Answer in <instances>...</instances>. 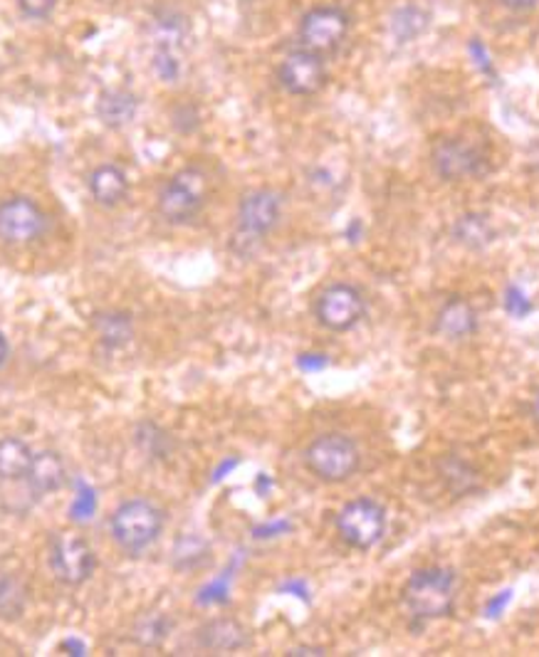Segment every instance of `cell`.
<instances>
[{"mask_svg":"<svg viewBox=\"0 0 539 657\" xmlns=\"http://www.w3.org/2000/svg\"><path fill=\"white\" fill-rule=\"evenodd\" d=\"M458 578L450 568H420L404 586V603L414 618L436 621L453 613Z\"/></svg>","mask_w":539,"mask_h":657,"instance_id":"cell-1","label":"cell"},{"mask_svg":"<svg viewBox=\"0 0 539 657\" xmlns=\"http://www.w3.org/2000/svg\"><path fill=\"white\" fill-rule=\"evenodd\" d=\"M112 539L124 552L139 554L164 532V512L149 499H130L112 514Z\"/></svg>","mask_w":539,"mask_h":657,"instance_id":"cell-2","label":"cell"},{"mask_svg":"<svg viewBox=\"0 0 539 657\" xmlns=\"http://www.w3.org/2000/svg\"><path fill=\"white\" fill-rule=\"evenodd\" d=\"M359 448L341 433H325L312 440L305 450V465L322 483H347L359 469Z\"/></svg>","mask_w":539,"mask_h":657,"instance_id":"cell-3","label":"cell"},{"mask_svg":"<svg viewBox=\"0 0 539 657\" xmlns=\"http://www.w3.org/2000/svg\"><path fill=\"white\" fill-rule=\"evenodd\" d=\"M209 199V179L201 169L189 166L173 173L159 195V213L173 225L191 223Z\"/></svg>","mask_w":539,"mask_h":657,"instance_id":"cell-4","label":"cell"},{"mask_svg":"<svg viewBox=\"0 0 539 657\" xmlns=\"http://www.w3.org/2000/svg\"><path fill=\"white\" fill-rule=\"evenodd\" d=\"M337 532L349 546L367 548L377 546L386 532V512L384 507L369 497L351 499L337 514Z\"/></svg>","mask_w":539,"mask_h":657,"instance_id":"cell-5","label":"cell"},{"mask_svg":"<svg viewBox=\"0 0 539 657\" xmlns=\"http://www.w3.org/2000/svg\"><path fill=\"white\" fill-rule=\"evenodd\" d=\"M349 15L337 5H319L302 15L300 45L310 53L325 55L337 50L349 35Z\"/></svg>","mask_w":539,"mask_h":657,"instance_id":"cell-6","label":"cell"},{"mask_svg":"<svg viewBox=\"0 0 539 657\" xmlns=\"http://www.w3.org/2000/svg\"><path fill=\"white\" fill-rule=\"evenodd\" d=\"M50 568L60 584L82 586L94 574L97 556L92 546L87 544V539L60 532L50 544Z\"/></svg>","mask_w":539,"mask_h":657,"instance_id":"cell-7","label":"cell"},{"mask_svg":"<svg viewBox=\"0 0 539 657\" xmlns=\"http://www.w3.org/2000/svg\"><path fill=\"white\" fill-rule=\"evenodd\" d=\"M367 311L364 297L351 284L337 282L322 290L315 304L317 321L329 331H349L355 329Z\"/></svg>","mask_w":539,"mask_h":657,"instance_id":"cell-8","label":"cell"},{"mask_svg":"<svg viewBox=\"0 0 539 657\" xmlns=\"http://www.w3.org/2000/svg\"><path fill=\"white\" fill-rule=\"evenodd\" d=\"M47 218L35 201L13 195L0 203V240L8 245H27L43 238Z\"/></svg>","mask_w":539,"mask_h":657,"instance_id":"cell-9","label":"cell"},{"mask_svg":"<svg viewBox=\"0 0 539 657\" xmlns=\"http://www.w3.org/2000/svg\"><path fill=\"white\" fill-rule=\"evenodd\" d=\"M282 213L280 193L260 189L245 195L238 208V240L258 242L276 228Z\"/></svg>","mask_w":539,"mask_h":657,"instance_id":"cell-10","label":"cell"},{"mask_svg":"<svg viewBox=\"0 0 539 657\" xmlns=\"http://www.w3.org/2000/svg\"><path fill=\"white\" fill-rule=\"evenodd\" d=\"M278 77L280 84L285 87L290 94L312 97L327 84V67L325 60H322V55L300 47V50L290 53L285 60H282Z\"/></svg>","mask_w":539,"mask_h":657,"instance_id":"cell-11","label":"cell"},{"mask_svg":"<svg viewBox=\"0 0 539 657\" xmlns=\"http://www.w3.org/2000/svg\"><path fill=\"white\" fill-rule=\"evenodd\" d=\"M430 161H434V171L443 181H463L470 179V175L480 173L483 156H480L475 146H470L468 141L446 139L436 144L434 154H430Z\"/></svg>","mask_w":539,"mask_h":657,"instance_id":"cell-12","label":"cell"},{"mask_svg":"<svg viewBox=\"0 0 539 657\" xmlns=\"http://www.w3.org/2000/svg\"><path fill=\"white\" fill-rule=\"evenodd\" d=\"M436 331L448 341L470 339L478 331V314L465 299H448L436 317Z\"/></svg>","mask_w":539,"mask_h":657,"instance_id":"cell-13","label":"cell"},{"mask_svg":"<svg viewBox=\"0 0 539 657\" xmlns=\"http://www.w3.org/2000/svg\"><path fill=\"white\" fill-rule=\"evenodd\" d=\"M199 643L205 650L235 653L250 645V635L233 618H215V621H209L199 631Z\"/></svg>","mask_w":539,"mask_h":657,"instance_id":"cell-14","label":"cell"},{"mask_svg":"<svg viewBox=\"0 0 539 657\" xmlns=\"http://www.w3.org/2000/svg\"><path fill=\"white\" fill-rule=\"evenodd\" d=\"M94 112L106 129H124L139 112V97L130 90H104L97 100Z\"/></svg>","mask_w":539,"mask_h":657,"instance_id":"cell-15","label":"cell"},{"mask_svg":"<svg viewBox=\"0 0 539 657\" xmlns=\"http://www.w3.org/2000/svg\"><path fill=\"white\" fill-rule=\"evenodd\" d=\"M27 485L35 495H50L63 489L67 483V469H65V460L60 453L55 450H43L33 457L31 473H27Z\"/></svg>","mask_w":539,"mask_h":657,"instance_id":"cell-16","label":"cell"},{"mask_svg":"<svg viewBox=\"0 0 539 657\" xmlns=\"http://www.w3.org/2000/svg\"><path fill=\"white\" fill-rule=\"evenodd\" d=\"M87 185H90L92 199L100 205H104V208L120 205L126 199V193H130V179H126V173L122 169H116L112 163L100 166V169L92 171Z\"/></svg>","mask_w":539,"mask_h":657,"instance_id":"cell-17","label":"cell"},{"mask_svg":"<svg viewBox=\"0 0 539 657\" xmlns=\"http://www.w3.org/2000/svg\"><path fill=\"white\" fill-rule=\"evenodd\" d=\"M33 450L21 438L0 440V479L5 483H21L27 477L33 465Z\"/></svg>","mask_w":539,"mask_h":657,"instance_id":"cell-18","label":"cell"},{"mask_svg":"<svg viewBox=\"0 0 539 657\" xmlns=\"http://www.w3.org/2000/svg\"><path fill=\"white\" fill-rule=\"evenodd\" d=\"M453 238L468 250H483L495 240V228L487 215L465 213L453 225Z\"/></svg>","mask_w":539,"mask_h":657,"instance_id":"cell-19","label":"cell"},{"mask_svg":"<svg viewBox=\"0 0 539 657\" xmlns=\"http://www.w3.org/2000/svg\"><path fill=\"white\" fill-rule=\"evenodd\" d=\"M25 586L13 576L0 578V618L5 621H15L25 611Z\"/></svg>","mask_w":539,"mask_h":657,"instance_id":"cell-20","label":"cell"},{"mask_svg":"<svg viewBox=\"0 0 539 657\" xmlns=\"http://www.w3.org/2000/svg\"><path fill=\"white\" fill-rule=\"evenodd\" d=\"M428 25V15L418 8H401V11L394 15V35L398 41H414L418 33H424Z\"/></svg>","mask_w":539,"mask_h":657,"instance_id":"cell-21","label":"cell"},{"mask_svg":"<svg viewBox=\"0 0 539 657\" xmlns=\"http://www.w3.org/2000/svg\"><path fill=\"white\" fill-rule=\"evenodd\" d=\"M171 631V621L161 613L156 615H146L139 621V625L134 627V637L142 645H159L166 641V635Z\"/></svg>","mask_w":539,"mask_h":657,"instance_id":"cell-22","label":"cell"},{"mask_svg":"<svg viewBox=\"0 0 539 657\" xmlns=\"http://www.w3.org/2000/svg\"><path fill=\"white\" fill-rule=\"evenodd\" d=\"M102 341L106 347H122L132 337V321L126 314H104L100 321Z\"/></svg>","mask_w":539,"mask_h":657,"instance_id":"cell-23","label":"cell"},{"mask_svg":"<svg viewBox=\"0 0 539 657\" xmlns=\"http://www.w3.org/2000/svg\"><path fill=\"white\" fill-rule=\"evenodd\" d=\"M154 72L164 82H176L181 75V50H169V47H154Z\"/></svg>","mask_w":539,"mask_h":657,"instance_id":"cell-24","label":"cell"},{"mask_svg":"<svg viewBox=\"0 0 539 657\" xmlns=\"http://www.w3.org/2000/svg\"><path fill=\"white\" fill-rule=\"evenodd\" d=\"M18 5H21L23 15L33 18V21H43L55 11L57 0H18Z\"/></svg>","mask_w":539,"mask_h":657,"instance_id":"cell-25","label":"cell"},{"mask_svg":"<svg viewBox=\"0 0 539 657\" xmlns=\"http://www.w3.org/2000/svg\"><path fill=\"white\" fill-rule=\"evenodd\" d=\"M505 307L515 314V317H525V314L532 309L529 307V302L523 292H519L517 287H509L507 290V297H505Z\"/></svg>","mask_w":539,"mask_h":657,"instance_id":"cell-26","label":"cell"},{"mask_svg":"<svg viewBox=\"0 0 539 657\" xmlns=\"http://www.w3.org/2000/svg\"><path fill=\"white\" fill-rule=\"evenodd\" d=\"M92 512H94V495L90 492V489H85L82 495H77V502L72 507V514H75V519H80V522H85V519H90Z\"/></svg>","mask_w":539,"mask_h":657,"instance_id":"cell-27","label":"cell"},{"mask_svg":"<svg viewBox=\"0 0 539 657\" xmlns=\"http://www.w3.org/2000/svg\"><path fill=\"white\" fill-rule=\"evenodd\" d=\"M499 3L515 13H527V11H535V8L539 5V0H499Z\"/></svg>","mask_w":539,"mask_h":657,"instance_id":"cell-28","label":"cell"},{"mask_svg":"<svg viewBox=\"0 0 539 657\" xmlns=\"http://www.w3.org/2000/svg\"><path fill=\"white\" fill-rule=\"evenodd\" d=\"M300 369H305V371H312V369H322L327 364V359L322 356V354H305V356H300Z\"/></svg>","mask_w":539,"mask_h":657,"instance_id":"cell-29","label":"cell"},{"mask_svg":"<svg viewBox=\"0 0 539 657\" xmlns=\"http://www.w3.org/2000/svg\"><path fill=\"white\" fill-rule=\"evenodd\" d=\"M290 657H300V655H327L322 647H310V645H302V647H292V650L288 653Z\"/></svg>","mask_w":539,"mask_h":657,"instance_id":"cell-30","label":"cell"},{"mask_svg":"<svg viewBox=\"0 0 539 657\" xmlns=\"http://www.w3.org/2000/svg\"><path fill=\"white\" fill-rule=\"evenodd\" d=\"M507 601H509V591H505V593H503V598H495L493 605L487 608V613H490V615H497V608H499V611H503V605H505Z\"/></svg>","mask_w":539,"mask_h":657,"instance_id":"cell-31","label":"cell"},{"mask_svg":"<svg viewBox=\"0 0 539 657\" xmlns=\"http://www.w3.org/2000/svg\"><path fill=\"white\" fill-rule=\"evenodd\" d=\"M65 650H72L70 655H85V645L82 643H75V641H67L65 645Z\"/></svg>","mask_w":539,"mask_h":657,"instance_id":"cell-32","label":"cell"},{"mask_svg":"<svg viewBox=\"0 0 539 657\" xmlns=\"http://www.w3.org/2000/svg\"><path fill=\"white\" fill-rule=\"evenodd\" d=\"M8 351H11V349H8V339L3 337V331H0V366H3V364H5V359H8Z\"/></svg>","mask_w":539,"mask_h":657,"instance_id":"cell-33","label":"cell"},{"mask_svg":"<svg viewBox=\"0 0 539 657\" xmlns=\"http://www.w3.org/2000/svg\"><path fill=\"white\" fill-rule=\"evenodd\" d=\"M535 418L539 420V394H537V398H535Z\"/></svg>","mask_w":539,"mask_h":657,"instance_id":"cell-34","label":"cell"}]
</instances>
